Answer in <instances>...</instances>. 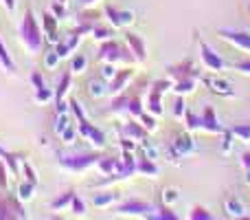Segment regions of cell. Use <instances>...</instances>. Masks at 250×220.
<instances>
[{
	"label": "cell",
	"mask_w": 250,
	"mask_h": 220,
	"mask_svg": "<svg viewBox=\"0 0 250 220\" xmlns=\"http://www.w3.org/2000/svg\"><path fill=\"white\" fill-rule=\"evenodd\" d=\"M20 40L31 53H38L42 49V31H40V24L35 20V13L31 9H26L24 16H22L20 22Z\"/></svg>",
	"instance_id": "6da1fadb"
},
{
	"label": "cell",
	"mask_w": 250,
	"mask_h": 220,
	"mask_svg": "<svg viewBox=\"0 0 250 220\" xmlns=\"http://www.w3.org/2000/svg\"><path fill=\"white\" fill-rule=\"evenodd\" d=\"M68 104H70V110H73L75 119H77V130H79V134H82L83 139H90V141L95 143L97 147H104V146H105V134L101 132L97 125H92L90 121H88V117H86V112H83L82 104H79L77 99H70Z\"/></svg>",
	"instance_id": "7a4b0ae2"
},
{
	"label": "cell",
	"mask_w": 250,
	"mask_h": 220,
	"mask_svg": "<svg viewBox=\"0 0 250 220\" xmlns=\"http://www.w3.org/2000/svg\"><path fill=\"white\" fill-rule=\"evenodd\" d=\"M97 57H99V62H112V64H117V62L134 64V62H136V57H134V53L129 51V47L117 42L114 38L105 40V42L99 44V53H97Z\"/></svg>",
	"instance_id": "3957f363"
},
{
	"label": "cell",
	"mask_w": 250,
	"mask_h": 220,
	"mask_svg": "<svg viewBox=\"0 0 250 220\" xmlns=\"http://www.w3.org/2000/svg\"><path fill=\"white\" fill-rule=\"evenodd\" d=\"M101 159L99 152H86V154H70V156H62L60 165L66 170H73V172H83V170L97 165Z\"/></svg>",
	"instance_id": "277c9868"
},
{
	"label": "cell",
	"mask_w": 250,
	"mask_h": 220,
	"mask_svg": "<svg viewBox=\"0 0 250 220\" xmlns=\"http://www.w3.org/2000/svg\"><path fill=\"white\" fill-rule=\"evenodd\" d=\"M154 207H151V203H147V200L143 198H129L121 203L117 207V214H121V216H141V218H154Z\"/></svg>",
	"instance_id": "5b68a950"
},
{
	"label": "cell",
	"mask_w": 250,
	"mask_h": 220,
	"mask_svg": "<svg viewBox=\"0 0 250 220\" xmlns=\"http://www.w3.org/2000/svg\"><path fill=\"white\" fill-rule=\"evenodd\" d=\"M167 88H171L169 79H156V82L151 84L149 97H147V112H151V115H156V117L163 115V93L167 91Z\"/></svg>",
	"instance_id": "8992f818"
},
{
	"label": "cell",
	"mask_w": 250,
	"mask_h": 220,
	"mask_svg": "<svg viewBox=\"0 0 250 220\" xmlns=\"http://www.w3.org/2000/svg\"><path fill=\"white\" fill-rule=\"evenodd\" d=\"M101 13L97 9H90V7H83V11H79L77 16V26L73 29V33L77 35H86V33H92L97 24H101Z\"/></svg>",
	"instance_id": "52a82bcc"
},
{
	"label": "cell",
	"mask_w": 250,
	"mask_h": 220,
	"mask_svg": "<svg viewBox=\"0 0 250 220\" xmlns=\"http://www.w3.org/2000/svg\"><path fill=\"white\" fill-rule=\"evenodd\" d=\"M167 73L173 82H178V79H191V77L200 79L202 77L200 71H198V66L193 64V60H180V62H176V64H169Z\"/></svg>",
	"instance_id": "ba28073f"
},
{
	"label": "cell",
	"mask_w": 250,
	"mask_h": 220,
	"mask_svg": "<svg viewBox=\"0 0 250 220\" xmlns=\"http://www.w3.org/2000/svg\"><path fill=\"white\" fill-rule=\"evenodd\" d=\"M104 16L108 18V22L114 26V29H125V26L134 24L136 16L129 9H114L112 4H105L104 7Z\"/></svg>",
	"instance_id": "9c48e42d"
},
{
	"label": "cell",
	"mask_w": 250,
	"mask_h": 220,
	"mask_svg": "<svg viewBox=\"0 0 250 220\" xmlns=\"http://www.w3.org/2000/svg\"><path fill=\"white\" fill-rule=\"evenodd\" d=\"M198 44H200V57H202V62H204V66H207L211 73H222V71L226 69V62H224V57L222 55H217L215 51H213L211 47H208L204 40H200L198 38Z\"/></svg>",
	"instance_id": "30bf717a"
},
{
	"label": "cell",
	"mask_w": 250,
	"mask_h": 220,
	"mask_svg": "<svg viewBox=\"0 0 250 220\" xmlns=\"http://www.w3.org/2000/svg\"><path fill=\"white\" fill-rule=\"evenodd\" d=\"M220 38H224L226 42H230L233 47L242 49V51L250 53V33L248 31H237V29H217Z\"/></svg>",
	"instance_id": "8fae6325"
},
{
	"label": "cell",
	"mask_w": 250,
	"mask_h": 220,
	"mask_svg": "<svg viewBox=\"0 0 250 220\" xmlns=\"http://www.w3.org/2000/svg\"><path fill=\"white\" fill-rule=\"evenodd\" d=\"M204 84H207L208 88H211L215 95H222V97H235V91H233V84L230 82H226V79H222V77H217V73H213V75H207V77H200Z\"/></svg>",
	"instance_id": "7c38bea8"
},
{
	"label": "cell",
	"mask_w": 250,
	"mask_h": 220,
	"mask_svg": "<svg viewBox=\"0 0 250 220\" xmlns=\"http://www.w3.org/2000/svg\"><path fill=\"white\" fill-rule=\"evenodd\" d=\"M200 130H207V132H211V134L224 132L222 123L217 121V115H215V108H213V106H204L202 115H200Z\"/></svg>",
	"instance_id": "4fadbf2b"
},
{
	"label": "cell",
	"mask_w": 250,
	"mask_h": 220,
	"mask_svg": "<svg viewBox=\"0 0 250 220\" xmlns=\"http://www.w3.org/2000/svg\"><path fill=\"white\" fill-rule=\"evenodd\" d=\"M121 137H127V139H134V141H145L149 139V132L145 130V125L141 121H127V123L121 125Z\"/></svg>",
	"instance_id": "5bb4252c"
},
{
	"label": "cell",
	"mask_w": 250,
	"mask_h": 220,
	"mask_svg": "<svg viewBox=\"0 0 250 220\" xmlns=\"http://www.w3.org/2000/svg\"><path fill=\"white\" fill-rule=\"evenodd\" d=\"M195 150V143H193V139H191V134H180V137L176 139V141L171 143V154H173V159H180V156H187V154H191V152Z\"/></svg>",
	"instance_id": "9a60e30c"
},
{
	"label": "cell",
	"mask_w": 250,
	"mask_h": 220,
	"mask_svg": "<svg viewBox=\"0 0 250 220\" xmlns=\"http://www.w3.org/2000/svg\"><path fill=\"white\" fill-rule=\"evenodd\" d=\"M125 42H127L129 51L134 53L136 62H145V60H147V49H145V42H143L141 35H136V33H132V31H127V33H125Z\"/></svg>",
	"instance_id": "2e32d148"
},
{
	"label": "cell",
	"mask_w": 250,
	"mask_h": 220,
	"mask_svg": "<svg viewBox=\"0 0 250 220\" xmlns=\"http://www.w3.org/2000/svg\"><path fill=\"white\" fill-rule=\"evenodd\" d=\"M132 77H134V69H129V66H125V69L117 71V75L110 79V93H112V95H117V93H123L125 86L129 84V79H132Z\"/></svg>",
	"instance_id": "e0dca14e"
},
{
	"label": "cell",
	"mask_w": 250,
	"mask_h": 220,
	"mask_svg": "<svg viewBox=\"0 0 250 220\" xmlns=\"http://www.w3.org/2000/svg\"><path fill=\"white\" fill-rule=\"evenodd\" d=\"M42 24H44V29H46L48 44H57V42H60L62 38H60V31H57V18H55V13H53V11H44Z\"/></svg>",
	"instance_id": "ac0fdd59"
},
{
	"label": "cell",
	"mask_w": 250,
	"mask_h": 220,
	"mask_svg": "<svg viewBox=\"0 0 250 220\" xmlns=\"http://www.w3.org/2000/svg\"><path fill=\"white\" fill-rule=\"evenodd\" d=\"M224 212L229 218H246V207L237 196H226L224 198Z\"/></svg>",
	"instance_id": "d6986e66"
},
{
	"label": "cell",
	"mask_w": 250,
	"mask_h": 220,
	"mask_svg": "<svg viewBox=\"0 0 250 220\" xmlns=\"http://www.w3.org/2000/svg\"><path fill=\"white\" fill-rule=\"evenodd\" d=\"M121 159H117V156H101L99 163H97V168L101 170V172L105 174V176H117V172L121 170Z\"/></svg>",
	"instance_id": "ffe728a7"
},
{
	"label": "cell",
	"mask_w": 250,
	"mask_h": 220,
	"mask_svg": "<svg viewBox=\"0 0 250 220\" xmlns=\"http://www.w3.org/2000/svg\"><path fill=\"white\" fill-rule=\"evenodd\" d=\"M114 203H117V192H99V194H95V198H92V205H95L97 209H105Z\"/></svg>",
	"instance_id": "44dd1931"
},
{
	"label": "cell",
	"mask_w": 250,
	"mask_h": 220,
	"mask_svg": "<svg viewBox=\"0 0 250 220\" xmlns=\"http://www.w3.org/2000/svg\"><path fill=\"white\" fill-rule=\"evenodd\" d=\"M136 172L145 174V176H156L158 174V165L151 159H145V156H138L136 159Z\"/></svg>",
	"instance_id": "7402d4cb"
},
{
	"label": "cell",
	"mask_w": 250,
	"mask_h": 220,
	"mask_svg": "<svg viewBox=\"0 0 250 220\" xmlns=\"http://www.w3.org/2000/svg\"><path fill=\"white\" fill-rule=\"evenodd\" d=\"M195 82L198 79H178V82H173L171 84V91L176 93V95H189V93H193L195 91Z\"/></svg>",
	"instance_id": "603a6c76"
},
{
	"label": "cell",
	"mask_w": 250,
	"mask_h": 220,
	"mask_svg": "<svg viewBox=\"0 0 250 220\" xmlns=\"http://www.w3.org/2000/svg\"><path fill=\"white\" fill-rule=\"evenodd\" d=\"M73 198H75V192H73V190L64 192V194H60V196H57V198L51 203V209H53V212H60V209H64V207H70Z\"/></svg>",
	"instance_id": "cb8c5ba5"
},
{
	"label": "cell",
	"mask_w": 250,
	"mask_h": 220,
	"mask_svg": "<svg viewBox=\"0 0 250 220\" xmlns=\"http://www.w3.org/2000/svg\"><path fill=\"white\" fill-rule=\"evenodd\" d=\"M92 38L97 40V42H105V40H112L114 38V26H105V24H97L95 29H92Z\"/></svg>",
	"instance_id": "d4e9b609"
},
{
	"label": "cell",
	"mask_w": 250,
	"mask_h": 220,
	"mask_svg": "<svg viewBox=\"0 0 250 220\" xmlns=\"http://www.w3.org/2000/svg\"><path fill=\"white\" fill-rule=\"evenodd\" d=\"M127 101H129V93H117V95H114V99L110 101L108 112H121V110H127Z\"/></svg>",
	"instance_id": "484cf974"
},
{
	"label": "cell",
	"mask_w": 250,
	"mask_h": 220,
	"mask_svg": "<svg viewBox=\"0 0 250 220\" xmlns=\"http://www.w3.org/2000/svg\"><path fill=\"white\" fill-rule=\"evenodd\" d=\"M0 64H2V69L7 71V73H16V62L11 60V55H9L2 40H0Z\"/></svg>",
	"instance_id": "4316f807"
},
{
	"label": "cell",
	"mask_w": 250,
	"mask_h": 220,
	"mask_svg": "<svg viewBox=\"0 0 250 220\" xmlns=\"http://www.w3.org/2000/svg\"><path fill=\"white\" fill-rule=\"evenodd\" d=\"M127 112H129L132 117H136V119L143 115V112H145V108H143V99H141V95H138V93H136V95H129Z\"/></svg>",
	"instance_id": "83f0119b"
},
{
	"label": "cell",
	"mask_w": 250,
	"mask_h": 220,
	"mask_svg": "<svg viewBox=\"0 0 250 220\" xmlns=\"http://www.w3.org/2000/svg\"><path fill=\"white\" fill-rule=\"evenodd\" d=\"M9 196V205H11V214H13V218H26L29 214L24 212V207H22V200L18 198V194L13 196V194H7Z\"/></svg>",
	"instance_id": "f1b7e54d"
},
{
	"label": "cell",
	"mask_w": 250,
	"mask_h": 220,
	"mask_svg": "<svg viewBox=\"0 0 250 220\" xmlns=\"http://www.w3.org/2000/svg\"><path fill=\"white\" fill-rule=\"evenodd\" d=\"M88 66V57L83 55V53H77V55L73 57V62H70V71H73V75H79L83 73Z\"/></svg>",
	"instance_id": "f546056e"
},
{
	"label": "cell",
	"mask_w": 250,
	"mask_h": 220,
	"mask_svg": "<svg viewBox=\"0 0 250 220\" xmlns=\"http://www.w3.org/2000/svg\"><path fill=\"white\" fill-rule=\"evenodd\" d=\"M138 156H145V159H151V161H156L158 159V147L154 146L151 141H141V154Z\"/></svg>",
	"instance_id": "4dcf8cb0"
},
{
	"label": "cell",
	"mask_w": 250,
	"mask_h": 220,
	"mask_svg": "<svg viewBox=\"0 0 250 220\" xmlns=\"http://www.w3.org/2000/svg\"><path fill=\"white\" fill-rule=\"evenodd\" d=\"M108 91H110V88H105V84L99 82V79H92V82L88 84V93H90V97H95V99L104 97Z\"/></svg>",
	"instance_id": "1f68e13d"
},
{
	"label": "cell",
	"mask_w": 250,
	"mask_h": 220,
	"mask_svg": "<svg viewBox=\"0 0 250 220\" xmlns=\"http://www.w3.org/2000/svg\"><path fill=\"white\" fill-rule=\"evenodd\" d=\"M138 121L145 125V130H147L149 134L158 130V121H156V115H151V112H143V115L138 117Z\"/></svg>",
	"instance_id": "d6a6232c"
},
{
	"label": "cell",
	"mask_w": 250,
	"mask_h": 220,
	"mask_svg": "<svg viewBox=\"0 0 250 220\" xmlns=\"http://www.w3.org/2000/svg\"><path fill=\"white\" fill-rule=\"evenodd\" d=\"M35 187H38V185H33L31 181L20 183V187H18V198H20V200H31V198H33Z\"/></svg>",
	"instance_id": "836d02e7"
},
{
	"label": "cell",
	"mask_w": 250,
	"mask_h": 220,
	"mask_svg": "<svg viewBox=\"0 0 250 220\" xmlns=\"http://www.w3.org/2000/svg\"><path fill=\"white\" fill-rule=\"evenodd\" d=\"M13 214H11V205H9V196L2 194L0 190V220H11Z\"/></svg>",
	"instance_id": "e575fe53"
},
{
	"label": "cell",
	"mask_w": 250,
	"mask_h": 220,
	"mask_svg": "<svg viewBox=\"0 0 250 220\" xmlns=\"http://www.w3.org/2000/svg\"><path fill=\"white\" fill-rule=\"evenodd\" d=\"M189 218L191 220H211L213 214L208 212L207 207H202V205H195V207L189 212Z\"/></svg>",
	"instance_id": "d590c367"
},
{
	"label": "cell",
	"mask_w": 250,
	"mask_h": 220,
	"mask_svg": "<svg viewBox=\"0 0 250 220\" xmlns=\"http://www.w3.org/2000/svg\"><path fill=\"white\" fill-rule=\"evenodd\" d=\"M233 137L242 139V141H250V123H239V125H233L230 128Z\"/></svg>",
	"instance_id": "8d00e7d4"
},
{
	"label": "cell",
	"mask_w": 250,
	"mask_h": 220,
	"mask_svg": "<svg viewBox=\"0 0 250 220\" xmlns=\"http://www.w3.org/2000/svg\"><path fill=\"white\" fill-rule=\"evenodd\" d=\"M51 99H55V91H51V88H38L35 91V101L38 104H46V101H51Z\"/></svg>",
	"instance_id": "74e56055"
},
{
	"label": "cell",
	"mask_w": 250,
	"mask_h": 220,
	"mask_svg": "<svg viewBox=\"0 0 250 220\" xmlns=\"http://www.w3.org/2000/svg\"><path fill=\"white\" fill-rule=\"evenodd\" d=\"M160 214H154V218H160V220H178V214L171 209V205H160V209H158Z\"/></svg>",
	"instance_id": "f35d334b"
},
{
	"label": "cell",
	"mask_w": 250,
	"mask_h": 220,
	"mask_svg": "<svg viewBox=\"0 0 250 220\" xmlns=\"http://www.w3.org/2000/svg\"><path fill=\"white\" fill-rule=\"evenodd\" d=\"M20 165H22V172H24L26 181H31V183H33V185H38V174H35L33 165H31L26 159H22V161H20Z\"/></svg>",
	"instance_id": "ab89813d"
},
{
	"label": "cell",
	"mask_w": 250,
	"mask_h": 220,
	"mask_svg": "<svg viewBox=\"0 0 250 220\" xmlns=\"http://www.w3.org/2000/svg\"><path fill=\"white\" fill-rule=\"evenodd\" d=\"M77 134H79L77 125L68 123V125H66V128H64V132L60 134V137H62V141H64V143H75V137H77Z\"/></svg>",
	"instance_id": "60d3db41"
},
{
	"label": "cell",
	"mask_w": 250,
	"mask_h": 220,
	"mask_svg": "<svg viewBox=\"0 0 250 220\" xmlns=\"http://www.w3.org/2000/svg\"><path fill=\"white\" fill-rule=\"evenodd\" d=\"M178 198H180V194H178L176 187H165V190H163V203L165 205L178 203Z\"/></svg>",
	"instance_id": "b9f144b4"
},
{
	"label": "cell",
	"mask_w": 250,
	"mask_h": 220,
	"mask_svg": "<svg viewBox=\"0 0 250 220\" xmlns=\"http://www.w3.org/2000/svg\"><path fill=\"white\" fill-rule=\"evenodd\" d=\"M185 121H187V128L189 130H198L200 128V117L195 115L193 110H189V108L185 110Z\"/></svg>",
	"instance_id": "7bdbcfd3"
},
{
	"label": "cell",
	"mask_w": 250,
	"mask_h": 220,
	"mask_svg": "<svg viewBox=\"0 0 250 220\" xmlns=\"http://www.w3.org/2000/svg\"><path fill=\"white\" fill-rule=\"evenodd\" d=\"M60 60H62V57L57 55V51H48L46 57H44V66H46L48 71H55L57 64H60Z\"/></svg>",
	"instance_id": "ee69618b"
},
{
	"label": "cell",
	"mask_w": 250,
	"mask_h": 220,
	"mask_svg": "<svg viewBox=\"0 0 250 220\" xmlns=\"http://www.w3.org/2000/svg\"><path fill=\"white\" fill-rule=\"evenodd\" d=\"M55 51H57V55H60V57H68L75 49L68 44V40H60V42L55 44Z\"/></svg>",
	"instance_id": "f6af8a7d"
},
{
	"label": "cell",
	"mask_w": 250,
	"mask_h": 220,
	"mask_svg": "<svg viewBox=\"0 0 250 220\" xmlns=\"http://www.w3.org/2000/svg\"><path fill=\"white\" fill-rule=\"evenodd\" d=\"M114 75H117V69H114L112 62H104V66H101V77H104L105 82H110Z\"/></svg>",
	"instance_id": "bcb514c9"
},
{
	"label": "cell",
	"mask_w": 250,
	"mask_h": 220,
	"mask_svg": "<svg viewBox=\"0 0 250 220\" xmlns=\"http://www.w3.org/2000/svg\"><path fill=\"white\" fill-rule=\"evenodd\" d=\"M70 209H73L75 216H83V214H86V203H83L79 196H75L73 203H70Z\"/></svg>",
	"instance_id": "7dc6e473"
},
{
	"label": "cell",
	"mask_w": 250,
	"mask_h": 220,
	"mask_svg": "<svg viewBox=\"0 0 250 220\" xmlns=\"http://www.w3.org/2000/svg\"><path fill=\"white\" fill-rule=\"evenodd\" d=\"M70 123V117H68V112H62V115H57V123H55V132L57 134H62L64 132V128Z\"/></svg>",
	"instance_id": "c3c4849f"
},
{
	"label": "cell",
	"mask_w": 250,
	"mask_h": 220,
	"mask_svg": "<svg viewBox=\"0 0 250 220\" xmlns=\"http://www.w3.org/2000/svg\"><path fill=\"white\" fill-rule=\"evenodd\" d=\"M51 11L55 13V18H57V20H64V18L68 16V11H66V4H64V2H60V0H57V2L51 7Z\"/></svg>",
	"instance_id": "681fc988"
},
{
	"label": "cell",
	"mask_w": 250,
	"mask_h": 220,
	"mask_svg": "<svg viewBox=\"0 0 250 220\" xmlns=\"http://www.w3.org/2000/svg\"><path fill=\"white\" fill-rule=\"evenodd\" d=\"M222 137H224V141H222V152H230V147H233V132L224 128Z\"/></svg>",
	"instance_id": "f907efd6"
},
{
	"label": "cell",
	"mask_w": 250,
	"mask_h": 220,
	"mask_svg": "<svg viewBox=\"0 0 250 220\" xmlns=\"http://www.w3.org/2000/svg\"><path fill=\"white\" fill-rule=\"evenodd\" d=\"M185 110H187L185 97L178 95V97H176V104H173V115H176V117H185Z\"/></svg>",
	"instance_id": "816d5d0a"
},
{
	"label": "cell",
	"mask_w": 250,
	"mask_h": 220,
	"mask_svg": "<svg viewBox=\"0 0 250 220\" xmlns=\"http://www.w3.org/2000/svg\"><path fill=\"white\" fill-rule=\"evenodd\" d=\"M235 71H239V73H244V75H250V57L248 60L237 62V64H235Z\"/></svg>",
	"instance_id": "f5cc1de1"
},
{
	"label": "cell",
	"mask_w": 250,
	"mask_h": 220,
	"mask_svg": "<svg viewBox=\"0 0 250 220\" xmlns=\"http://www.w3.org/2000/svg\"><path fill=\"white\" fill-rule=\"evenodd\" d=\"M31 84H33V88L38 91V88H44L46 84H44V79H42V73H33L31 75Z\"/></svg>",
	"instance_id": "db71d44e"
},
{
	"label": "cell",
	"mask_w": 250,
	"mask_h": 220,
	"mask_svg": "<svg viewBox=\"0 0 250 220\" xmlns=\"http://www.w3.org/2000/svg\"><path fill=\"white\" fill-rule=\"evenodd\" d=\"M0 190L7 192V168L0 163Z\"/></svg>",
	"instance_id": "11a10c76"
},
{
	"label": "cell",
	"mask_w": 250,
	"mask_h": 220,
	"mask_svg": "<svg viewBox=\"0 0 250 220\" xmlns=\"http://www.w3.org/2000/svg\"><path fill=\"white\" fill-rule=\"evenodd\" d=\"M242 165L246 168V172L250 170V152H244V154H242Z\"/></svg>",
	"instance_id": "9f6ffc18"
},
{
	"label": "cell",
	"mask_w": 250,
	"mask_h": 220,
	"mask_svg": "<svg viewBox=\"0 0 250 220\" xmlns=\"http://www.w3.org/2000/svg\"><path fill=\"white\" fill-rule=\"evenodd\" d=\"M2 4H4V9H9V11L16 9V0H2Z\"/></svg>",
	"instance_id": "6f0895ef"
},
{
	"label": "cell",
	"mask_w": 250,
	"mask_h": 220,
	"mask_svg": "<svg viewBox=\"0 0 250 220\" xmlns=\"http://www.w3.org/2000/svg\"><path fill=\"white\" fill-rule=\"evenodd\" d=\"M95 2H99V0H82V4H83V7H92V4H95Z\"/></svg>",
	"instance_id": "680465c9"
},
{
	"label": "cell",
	"mask_w": 250,
	"mask_h": 220,
	"mask_svg": "<svg viewBox=\"0 0 250 220\" xmlns=\"http://www.w3.org/2000/svg\"><path fill=\"white\" fill-rule=\"evenodd\" d=\"M7 154H9V152L4 150V147H0V159H4V156H7Z\"/></svg>",
	"instance_id": "91938a15"
},
{
	"label": "cell",
	"mask_w": 250,
	"mask_h": 220,
	"mask_svg": "<svg viewBox=\"0 0 250 220\" xmlns=\"http://www.w3.org/2000/svg\"><path fill=\"white\" fill-rule=\"evenodd\" d=\"M60 2H64V4H66V2H68V0H60Z\"/></svg>",
	"instance_id": "94428289"
}]
</instances>
